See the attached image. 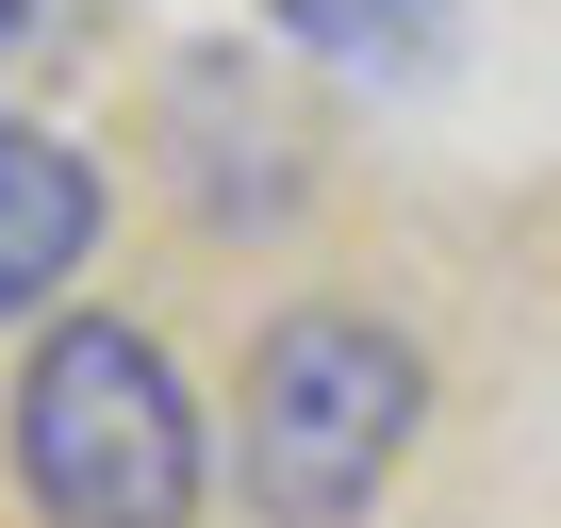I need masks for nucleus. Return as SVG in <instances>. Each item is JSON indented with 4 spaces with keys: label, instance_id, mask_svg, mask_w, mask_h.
Segmentation results:
<instances>
[{
    "label": "nucleus",
    "instance_id": "nucleus-2",
    "mask_svg": "<svg viewBox=\"0 0 561 528\" xmlns=\"http://www.w3.org/2000/svg\"><path fill=\"white\" fill-rule=\"evenodd\" d=\"M0 446H18L34 528H198V479H215V429H198L182 364L100 298L34 331L18 397H0Z\"/></svg>",
    "mask_w": 561,
    "mask_h": 528
},
{
    "label": "nucleus",
    "instance_id": "nucleus-3",
    "mask_svg": "<svg viewBox=\"0 0 561 528\" xmlns=\"http://www.w3.org/2000/svg\"><path fill=\"white\" fill-rule=\"evenodd\" d=\"M165 182H182L198 231H280L314 198V133L248 50H182L165 67Z\"/></svg>",
    "mask_w": 561,
    "mask_h": 528
},
{
    "label": "nucleus",
    "instance_id": "nucleus-1",
    "mask_svg": "<svg viewBox=\"0 0 561 528\" xmlns=\"http://www.w3.org/2000/svg\"><path fill=\"white\" fill-rule=\"evenodd\" d=\"M430 429V364L397 314L364 298H298L248 331V380H231V479L264 528H380L397 462Z\"/></svg>",
    "mask_w": 561,
    "mask_h": 528
},
{
    "label": "nucleus",
    "instance_id": "nucleus-6",
    "mask_svg": "<svg viewBox=\"0 0 561 528\" xmlns=\"http://www.w3.org/2000/svg\"><path fill=\"white\" fill-rule=\"evenodd\" d=\"M34 34H50V0H0V50H34Z\"/></svg>",
    "mask_w": 561,
    "mask_h": 528
},
{
    "label": "nucleus",
    "instance_id": "nucleus-5",
    "mask_svg": "<svg viewBox=\"0 0 561 528\" xmlns=\"http://www.w3.org/2000/svg\"><path fill=\"white\" fill-rule=\"evenodd\" d=\"M298 50H331V67H380V83H413L430 50H446V0H264Z\"/></svg>",
    "mask_w": 561,
    "mask_h": 528
},
{
    "label": "nucleus",
    "instance_id": "nucleus-4",
    "mask_svg": "<svg viewBox=\"0 0 561 528\" xmlns=\"http://www.w3.org/2000/svg\"><path fill=\"white\" fill-rule=\"evenodd\" d=\"M100 165L34 116H0V331H50L83 314V264H100Z\"/></svg>",
    "mask_w": 561,
    "mask_h": 528
}]
</instances>
